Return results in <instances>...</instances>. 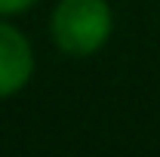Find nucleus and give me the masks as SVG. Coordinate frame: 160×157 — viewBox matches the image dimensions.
Listing matches in <instances>:
<instances>
[{"label":"nucleus","instance_id":"f257e3e1","mask_svg":"<svg viewBox=\"0 0 160 157\" xmlns=\"http://www.w3.org/2000/svg\"><path fill=\"white\" fill-rule=\"evenodd\" d=\"M114 34L111 0H59L49 13V40L68 59H89Z\"/></svg>","mask_w":160,"mask_h":157},{"label":"nucleus","instance_id":"f03ea898","mask_svg":"<svg viewBox=\"0 0 160 157\" xmlns=\"http://www.w3.org/2000/svg\"><path fill=\"white\" fill-rule=\"evenodd\" d=\"M37 71V53L31 37L16 19H0V102L28 89Z\"/></svg>","mask_w":160,"mask_h":157},{"label":"nucleus","instance_id":"7ed1b4c3","mask_svg":"<svg viewBox=\"0 0 160 157\" xmlns=\"http://www.w3.org/2000/svg\"><path fill=\"white\" fill-rule=\"evenodd\" d=\"M40 0H0V19H19L25 13H31Z\"/></svg>","mask_w":160,"mask_h":157}]
</instances>
